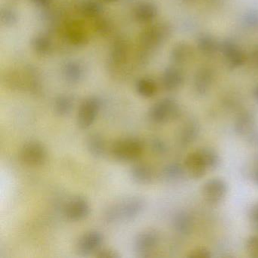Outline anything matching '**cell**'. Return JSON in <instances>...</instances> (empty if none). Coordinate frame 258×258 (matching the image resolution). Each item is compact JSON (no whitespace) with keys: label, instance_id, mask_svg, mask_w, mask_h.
Returning <instances> with one entry per match:
<instances>
[{"label":"cell","instance_id":"1","mask_svg":"<svg viewBox=\"0 0 258 258\" xmlns=\"http://www.w3.org/2000/svg\"><path fill=\"white\" fill-rule=\"evenodd\" d=\"M146 202L139 196H131L117 201L104 211V220L108 223L135 220L144 211Z\"/></svg>","mask_w":258,"mask_h":258},{"label":"cell","instance_id":"2","mask_svg":"<svg viewBox=\"0 0 258 258\" xmlns=\"http://www.w3.org/2000/svg\"><path fill=\"white\" fill-rule=\"evenodd\" d=\"M170 27L166 23H158L146 28L139 37L140 55L146 58L151 51L161 46L170 36Z\"/></svg>","mask_w":258,"mask_h":258},{"label":"cell","instance_id":"3","mask_svg":"<svg viewBox=\"0 0 258 258\" xmlns=\"http://www.w3.org/2000/svg\"><path fill=\"white\" fill-rule=\"evenodd\" d=\"M144 149V143L141 140L127 137L114 142L111 147V154L117 161L131 162L142 156Z\"/></svg>","mask_w":258,"mask_h":258},{"label":"cell","instance_id":"4","mask_svg":"<svg viewBox=\"0 0 258 258\" xmlns=\"http://www.w3.org/2000/svg\"><path fill=\"white\" fill-rule=\"evenodd\" d=\"M180 113L179 104L174 99L166 98L152 105L149 117L153 123H165L177 119Z\"/></svg>","mask_w":258,"mask_h":258},{"label":"cell","instance_id":"5","mask_svg":"<svg viewBox=\"0 0 258 258\" xmlns=\"http://www.w3.org/2000/svg\"><path fill=\"white\" fill-rule=\"evenodd\" d=\"M22 162L30 167H40L47 161L48 152L46 147L37 141H31L22 146L20 152Z\"/></svg>","mask_w":258,"mask_h":258},{"label":"cell","instance_id":"6","mask_svg":"<svg viewBox=\"0 0 258 258\" xmlns=\"http://www.w3.org/2000/svg\"><path fill=\"white\" fill-rule=\"evenodd\" d=\"M228 186L226 181L221 178H212L205 182L202 188L204 200L211 205H220L227 195Z\"/></svg>","mask_w":258,"mask_h":258},{"label":"cell","instance_id":"7","mask_svg":"<svg viewBox=\"0 0 258 258\" xmlns=\"http://www.w3.org/2000/svg\"><path fill=\"white\" fill-rule=\"evenodd\" d=\"M101 106L102 104L99 98L91 96L86 99L81 103L78 111L77 117L78 126L82 130L90 127L99 115Z\"/></svg>","mask_w":258,"mask_h":258},{"label":"cell","instance_id":"8","mask_svg":"<svg viewBox=\"0 0 258 258\" xmlns=\"http://www.w3.org/2000/svg\"><path fill=\"white\" fill-rule=\"evenodd\" d=\"M103 241L104 235L99 231L86 232L78 240L77 252L81 256H90L96 253L101 248Z\"/></svg>","mask_w":258,"mask_h":258},{"label":"cell","instance_id":"9","mask_svg":"<svg viewBox=\"0 0 258 258\" xmlns=\"http://www.w3.org/2000/svg\"><path fill=\"white\" fill-rule=\"evenodd\" d=\"M90 205L85 198L75 196L71 199L64 208L66 217L72 221H81L90 214Z\"/></svg>","mask_w":258,"mask_h":258},{"label":"cell","instance_id":"10","mask_svg":"<svg viewBox=\"0 0 258 258\" xmlns=\"http://www.w3.org/2000/svg\"><path fill=\"white\" fill-rule=\"evenodd\" d=\"M159 235L156 231L149 229L140 232L134 239V248L142 257H146L158 246Z\"/></svg>","mask_w":258,"mask_h":258},{"label":"cell","instance_id":"11","mask_svg":"<svg viewBox=\"0 0 258 258\" xmlns=\"http://www.w3.org/2000/svg\"><path fill=\"white\" fill-rule=\"evenodd\" d=\"M183 166L186 174L195 179L204 177L208 172L205 161L198 150L187 155L184 160Z\"/></svg>","mask_w":258,"mask_h":258},{"label":"cell","instance_id":"12","mask_svg":"<svg viewBox=\"0 0 258 258\" xmlns=\"http://www.w3.org/2000/svg\"><path fill=\"white\" fill-rule=\"evenodd\" d=\"M129 55V45L123 38H118L113 43L110 52V66L112 69H118L126 63Z\"/></svg>","mask_w":258,"mask_h":258},{"label":"cell","instance_id":"13","mask_svg":"<svg viewBox=\"0 0 258 258\" xmlns=\"http://www.w3.org/2000/svg\"><path fill=\"white\" fill-rule=\"evenodd\" d=\"M235 131L238 136L246 137L247 140L256 132V120L250 112H243L237 117L235 123Z\"/></svg>","mask_w":258,"mask_h":258},{"label":"cell","instance_id":"14","mask_svg":"<svg viewBox=\"0 0 258 258\" xmlns=\"http://www.w3.org/2000/svg\"><path fill=\"white\" fill-rule=\"evenodd\" d=\"M64 37L75 46H82L88 42V35L83 25L78 22H71L66 25Z\"/></svg>","mask_w":258,"mask_h":258},{"label":"cell","instance_id":"15","mask_svg":"<svg viewBox=\"0 0 258 258\" xmlns=\"http://www.w3.org/2000/svg\"><path fill=\"white\" fill-rule=\"evenodd\" d=\"M184 75L182 71L176 66L165 69L162 75V84L166 90L173 91L182 86Z\"/></svg>","mask_w":258,"mask_h":258},{"label":"cell","instance_id":"16","mask_svg":"<svg viewBox=\"0 0 258 258\" xmlns=\"http://www.w3.org/2000/svg\"><path fill=\"white\" fill-rule=\"evenodd\" d=\"M158 15V8L153 3L144 1L136 7L134 12V19L140 24L152 22Z\"/></svg>","mask_w":258,"mask_h":258},{"label":"cell","instance_id":"17","mask_svg":"<svg viewBox=\"0 0 258 258\" xmlns=\"http://www.w3.org/2000/svg\"><path fill=\"white\" fill-rule=\"evenodd\" d=\"M173 226L176 232L180 235H190L194 229V219L187 211H178L173 216Z\"/></svg>","mask_w":258,"mask_h":258},{"label":"cell","instance_id":"18","mask_svg":"<svg viewBox=\"0 0 258 258\" xmlns=\"http://www.w3.org/2000/svg\"><path fill=\"white\" fill-rule=\"evenodd\" d=\"M221 52L225 61L231 67H239L244 61V55L242 51L234 43L225 42L221 46Z\"/></svg>","mask_w":258,"mask_h":258},{"label":"cell","instance_id":"19","mask_svg":"<svg viewBox=\"0 0 258 258\" xmlns=\"http://www.w3.org/2000/svg\"><path fill=\"white\" fill-rule=\"evenodd\" d=\"M214 73L211 69L202 68L199 69L195 76L194 88L199 95L206 94L212 85Z\"/></svg>","mask_w":258,"mask_h":258},{"label":"cell","instance_id":"20","mask_svg":"<svg viewBox=\"0 0 258 258\" xmlns=\"http://www.w3.org/2000/svg\"><path fill=\"white\" fill-rule=\"evenodd\" d=\"M131 176L136 183L148 185L155 179V171L148 164H137L131 168Z\"/></svg>","mask_w":258,"mask_h":258},{"label":"cell","instance_id":"21","mask_svg":"<svg viewBox=\"0 0 258 258\" xmlns=\"http://www.w3.org/2000/svg\"><path fill=\"white\" fill-rule=\"evenodd\" d=\"M89 153L94 158H102L106 151V142L102 134L93 133L87 137L86 141Z\"/></svg>","mask_w":258,"mask_h":258},{"label":"cell","instance_id":"22","mask_svg":"<svg viewBox=\"0 0 258 258\" xmlns=\"http://www.w3.org/2000/svg\"><path fill=\"white\" fill-rule=\"evenodd\" d=\"M63 76L69 84H78L84 78V67L78 61H69L63 68Z\"/></svg>","mask_w":258,"mask_h":258},{"label":"cell","instance_id":"23","mask_svg":"<svg viewBox=\"0 0 258 258\" xmlns=\"http://www.w3.org/2000/svg\"><path fill=\"white\" fill-rule=\"evenodd\" d=\"M193 54L192 48L188 43H178L172 50L171 59L177 66L185 64L191 59Z\"/></svg>","mask_w":258,"mask_h":258},{"label":"cell","instance_id":"24","mask_svg":"<svg viewBox=\"0 0 258 258\" xmlns=\"http://www.w3.org/2000/svg\"><path fill=\"white\" fill-rule=\"evenodd\" d=\"M200 132V126L196 120H188L181 129L179 141L183 146H188L196 141Z\"/></svg>","mask_w":258,"mask_h":258},{"label":"cell","instance_id":"25","mask_svg":"<svg viewBox=\"0 0 258 258\" xmlns=\"http://www.w3.org/2000/svg\"><path fill=\"white\" fill-rule=\"evenodd\" d=\"M102 11V4L97 0H84L79 7L80 13L87 19H97Z\"/></svg>","mask_w":258,"mask_h":258},{"label":"cell","instance_id":"26","mask_svg":"<svg viewBox=\"0 0 258 258\" xmlns=\"http://www.w3.org/2000/svg\"><path fill=\"white\" fill-rule=\"evenodd\" d=\"M198 151L202 155L208 171H214L220 167L221 158L215 149L211 147H203Z\"/></svg>","mask_w":258,"mask_h":258},{"label":"cell","instance_id":"27","mask_svg":"<svg viewBox=\"0 0 258 258\" xmlns=\"http://www.w3.org/2000/svg\"><path fill=\"white\" fill-rule=\"evenodd\" d=\"M136 90L142 97L152 98L156 94L158 87L155 81L152 78H143L137 81Z\"/></svg>","mask_w":258,"mask_h":258},{"label":"cell","instance_id":"28","mask_svg":"<svg viewBox=\"0 0 258 258\" xmlns=\"http://www.w3.org/2000/svg\"><path fill=\"white\" fill-rule=\"evenodd\" d=\"M33 49L40 55H47L52 52L53 44L52 40L45 34H38L31 42Z\"/></svg>","mask_w":258,"mask_h":258},{"label":"cell","instance_id":"29","mask_svg":"<svg viewBox=\"0 0 258 258\" xmlns=\"http://www.w3.org/2000/svg\"><path fill=\"white\" fill-rule=\"evenodd\" d=\"M185 173V167L178 163L167 164L162 170L163 177L170 182H176L183 179Z\"/></svg>","mask_w":258,"mask_h":258},{"label":"cell","instance_id":"30","mask_svg":"<svg viewBox=\"0 0 258 258\" xmlns=\"http://www.w3.org/2000/svg\"><path fill=\"white\" fill-rule=\"evenodd\" d=\"M74 99L69 95H61L55 101V111L58 115L64 117L69 115L74 108Z\"/></svg>","mask_w":258,"mask_h":258},{"label":"cell","instance_id":"31","mask_svg":"<svg viewBox=\"0 0 258 258\" xmlns=\"http://www.w3.org/2000/svg\"><path fill=\"white\" fill-rule=\"evenodd\" d=\"M198 47L203 55H212L217 52L219 46L214 37L205 34L199 39Z\"/></svg>","mask_w":258,"mask_h":258},{"label":"cell","instance_id":"32","mask_svg":"<svg viewBox=\"0 0 258 258\" xmlns=\"http://www.w3.org/2000/svg\"><path fill=\"white\" fill-rule=\"evenodd\" d=\"M1 24L6 27H11L18 22V15L11 7H2L0 11Z\"/></svg>","mask_w":258,"mask_h":258},{"label":"cell","instance_id":"33","mask_svg":"<svg viewBox=\"0 0 258 258\" xmlns=\"http://www.w3.org/2000/svg\"><path fill=\"white\" fill-rule=\"evenodd\" d=\"M246 251L249 256L258 258V235H251L246 240Z\"/></svg>","mask_w":258,"mask_h":258},{"label":"cell","instance_id":"34","mask_svg":"<svg viewBox=\"0 0 258 258\" xmlns=\"http://www.w3.org/2000/svg\"><path fill=\"white\" fill-rule=\"evenodd\" d=\"M95 29L102 35H105L111 31V25L106 19L98 17L95 19Z\"/></svg>","mask_w":258,"mask_h":258},{"label":"cell","instance_id":"35","mask_svg":"<svg viewBox=\"0 0 258 258\" xmlns=\"http://www.w3.org/2000/svg\"><path fill=\"white\" fill-rule=\"evenodd\" d=\"M151 148L155 153L158 154V155L165 154L168 150L167 143L160 138H154L151 141Z\"/></svg>","mask_w":258,"mask_h":258},{"label":"cell","instance_id":"36","mask_svg":"<svg viewBox=\"0 0 258 258\" xmlns=\"http://www.w3.org/2000/svg\"><path fill=\"white\" fill-rule=\"evenodd\" d=\"M187 256L189 258H210L211 253L206 247H199L190 250Z\"/></svg>","mask_w":258,"mask_h":258},{"label":"cell","instance_id":"37","mask_svg":"<svg viewBox=\"0 0 258 258\" xmlns=\"http://www.w3.org/2000/svg\"><path fill=\"white\" fill-rule=\"evenodd\" d=\"M95 256L99 258H120V255L116 252L115 250H111V249L104 248L99 249L96 253Z\"/></svg>","mask_w":258,"mask_h":258},{"label":"cell","instance_id":"38","mask_svg":"<svg viewBox=\"0 0 258 258\" xmlns=\"http://www.w3.org/2000/svg\"><path fill=\"white\" fill-rule=\"evenodd\" d=\"M249 219L253 229L258 232V203L250 208Z\"/></svg>","mask_w":258,"mask_h":258},{"label":"cell","instance_id":"39","mask_svg":"<svg viewBox=\"0 0 258 258\" xmlns=\"http://www.w3.org/2000/svg\"><path fill=\"white\" fill-rule=\"evenodd\" d=\"M31 1L36 7L45 8L50 5L52 0H31Z\"/></svg>","mask_w":258,"mask_h":258},{"label":"cell","instance_id":"40","mask_svg":"<svg viewBox=\"0 0 258 258\" xmlns=\"http://www.w3.org/2000/svg\"><path fill=\"white\" fill-rule=\"evenodd\" d=\"M251 56L253 64L258 67V45L253 49Z\"/></svg>","mask_w":258,"mask_h":258},{"label":"cell","instance_id":"41","mask_svg":"<svg viewBox=\"0 0 258 258\" xmlns=\"http://www.w3.org/2000/svg\"><path fill=\"white\" fill-rule=\"evenodd\" d=\"M253 180L256 185H258V167L255 169L254 172L253 173Z\"/></svg>","mask_w":258,"mask_h":258},{"label":"cell","instance_id":"42","mask_svg":"<svg viewBox=\"0 0 258 258\" xmlns=\"http://www.w3.org/2000/svg\"><path fill=\"white\" fill-rule=\"evenodd\" d=\"M254 95L255 97H256V100H257L258 102V87H256V89H255Z\"/></svg>","mask_w":258,"mask_h":258},{"label":"cell","instance_id":"43","mask_svg":"<svg viewBox=\"0 0 258 258\" xmlns=\"http://www.w3.org/2000/svg\"><path fill=\"white\" fill-rule=\"evenodd\" d=\"M102 1L106 3H114L117 2V1H118V0H102Z\"/></svg>","mask_w":258,"mask_h":258}]
</instances>
